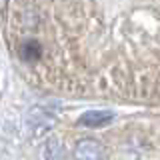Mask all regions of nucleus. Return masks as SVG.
Wrapping results in <instances>:
<instances>
[{
	"label": "nucleus",
	"mask_w": 160,
	"mask_h": 160,
	"mask_svg": "<svg viewBox=\"0 0 160 160\" xmlns=\"http://www.w3.org/2000/svg\"><path fill=\"white\" fill-rule=\"evenodd\" d=\"M18 72L50 94L158 102L160 0H8Z\"/></svg>",
	"instance_id": "nucleus-1"
}]
</instances>
